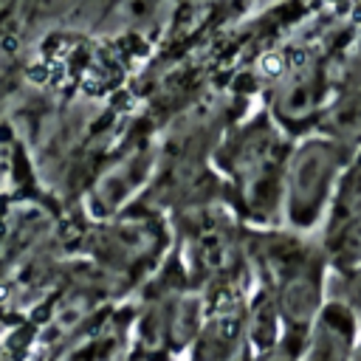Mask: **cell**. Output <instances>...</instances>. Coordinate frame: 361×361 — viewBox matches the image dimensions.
Listing matches in <instances>:
<instances>
[{
  "label": "cell",
  "mask_w": 361,
  "mask_h": 361,
  "mask_svg": "<svg viewBox=\"0 0 361 361\" xmlns=\"http://www.w3.org/2000/svg\"><path fill=\"white\" fill-rule=\"evenodd\" d=\"M361 324L341 305L327 302L307 333L302 361H353Z\"/></svg>",
  "instance_id": "4"
},
{
  "label": "cell",
  "mask_w": 361,
  "mask_h": 361,
  "mask_svg": "<svg viewBox=\"0 0 361 361\" xmlns=\"http://www.w3.org/2000/svg\"><path fill=\"white\" fill-rule=\"evenodd\" d=\"M353 152L333 138H307L293 147L285 175V226L310 234L324 226L336 186Z\"/></svg>",
  "instance_id": "3"
},
{
  "label": "cell",
  "mask_w": 361,
  "mask_h": 361,
  "mask_svg": "<svg viewBox=\"0 0 361 361\" xmlns=\"http://www.w3.org/2000/svg\"><path fill=\"white\" fill-rule=\"evenodd\" d=\"M322 99V76L316 68L296 71L276 96V116L288 124H305L316 116Z\"/></svg>",
  "instance_id": "5"
},
{
  "label": "cell",
  "mask_w": 361,
  "mask_h": 361,
  "mask_svg": "<svg viewBox=\"0 0 361 361\" xmlns=\"http://www.w3.org/2000/svg\"><path fill=\"white\" fill-rule=\"evenodd\" d=\"M285 338V324L276 307V299L268 288H254L248 299V347L251 353H265Z\"/></svg>",
  "instance_id": "6"
},
{
  "label": "cell",
  "mask_w": 361,
  "mask_h": 361,
  "mask_svg": "<svg viewBox=\"0 0 361 361\" xmlns=\"http://www.w3.org/2000/svg\"><path fill=\"white\" fill-rule=\"evenodd\" d=\"M169 245L166 223L158 212L124 209L116 217L99 223L87 234L93 265L104 271L116 288H133L149 276Z\"/></svg>",
  "instance_id": "2"
},
{
  "label": "cell",
  "mask_w": 361,
  "mask_h": 361,
  "mask_svg": "<svg viewBox=\"0 0 361 361\" xmlns=\"http://www.w3.org/2000/svg\"><path fill=\"white\" fill-rule=\"evenodd\" d=\"M327 302L341 305L361 324V265L327 274Z\"/></svg>",
  "instance_id": "7"
},
{
  "label": "cell",
  "mask_w": 361,
  "mask_h": 361,
  "mask_svg": "<svg viewBox=\"0 0 361 361\" xmlns=\"http://www.w3.org/2000/svg\"><path fill=\"white\" fill-rule=\"evenodd\" d=\"M353 361H361V338H358V344H355V353H353Z\"/></svg>",
  "instance_id": "8"
},
{
  "label": "cell",
  "mask_w": 361,
  "mask_h": 361,
  "mask_svg": "<svg viewBox=\"0 0 361 361\" xmlns=\"http://www.w3.org/2000/svg\"><path fill=\"white\" fill-rule=\"evenodd\" d=\"M293 147L265 121H254L217 149V166L226 178L234 206L259 228L285 226V175Z\"/></svg>",
  "instance_id": "1"
},
{
  "label": "cell",
  "mask_w": 361,
  "mask_h": 361,
  "mask_svg": "<svg viewBox=\"0 0 361 361\" xmlns=\"http://www.w3.org/2000/svg\"><path fill=\"white\" fill-rule=\"evenodd\" d=\"M180 361H192V358H180Z\"/></svg>",
  "instance_id": "9"
}]
</instances>
